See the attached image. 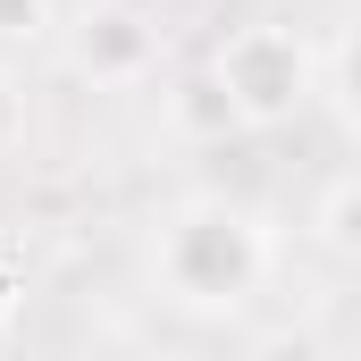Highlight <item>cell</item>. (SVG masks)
Segmentation results:
<instances>
[{"label": "cell", "mask_w": 361, "mask_h": 361, "mask_svg": "<svg viewBox=\"0 0 361 361\" xmlns=\"http://www.w3.org/2000/svg\"><path fill=\"white\" fill-rule=\"evenodd\" d=\"M319 92L336 101V118H345V135L361 143V17L319 51Z\"/></svg>", "instance_id": "4"}, {"label": "cell", "mask_w": 361, "mask_h": 361, "mask_svg": "<svg viewBox=\"0 0 361 361\" xmlns=\"http://www.w3.org/2000/svg\"><path fill=\"white\" fill-rule=\"evenodd\" d=\"M277 277V227L261 210L227 202V193H193L160 219L152 235V286L177 302V311H244L261 286Z\"/></svg>", "instance_id": "1"}, {"label": "cell", "mask_w": 361, "mask_h": 361, "mask_svg": "<svg viewBox=\"0 0 361 361\" xmlns=\"http://www.w3.org/2000/svg\"><path fill=\"white\" fill-rule=\"evenodd\" d=\"M51 17V0H0V42H34Z\"/></svg>", "instance_id": "6"}, {"label": "cell", "mask_w": 361, "mask_h": 361, "mask_svg": "<svg viewBox=\"0 0 361 361\" xmlns=\"http://www.w3.org/2000/svg\"><path fill=\"white\" fill-rule=\"evenodd\" d=\"M152 59H160V34H152L135 8H101V17H85V34H76V68H85L101 92L143 85Z\"/></svg>", "instance_id": "3"}, {"label": "cell", "mask_w": 361, "mask_h": 361, "mask_svg": "<svg viewBox=\"0 0 361 361\" xmlns=\"http://www.w3.org/2000/svg\"><path fill=\"white\" fill-rule=\"evenodd\" d=\"M210 76L235 101L244 126H286V118L319 92V51H311L286 17H252V25H235V34L210 51Z\"/></svg>", "instance_id": "2"}, {"label": "cell", "mask_w": 361, "mask_h": 361, "mask_svg": "<svg viewBox=\"0 0 361 361\" xmlns=\"http://www.w3.org/2000/svg\"><path fill=\"white\" fill-rule=\"evenodd\" d=\"M17 135H25V92L0 76V152H17Z\"/></svg>", "instance_id": "7"}, {"label": "cell", "mask_w": 361, "mask_h": 361, "mask_svg": "<svg viewBox=\"0 0 361 361\" xmlns=\"http://www.w3.org/2000/svg\"><path fill=\"white\" fill-rule=\"evenodd\" d=\"M311 227H319V244H328L336 261H361V169H345V177L319 193Z\"/></svg>", "instance_id": "5"}]
</instances>
